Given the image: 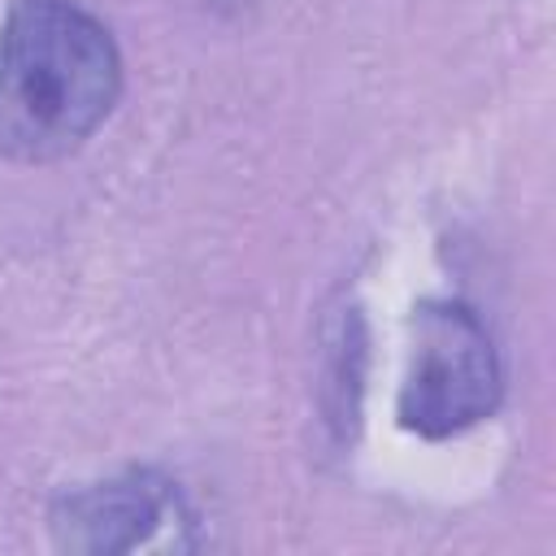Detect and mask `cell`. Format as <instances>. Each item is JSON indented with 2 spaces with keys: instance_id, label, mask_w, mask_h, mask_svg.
Instances as JSON below:
<instances>
[{
  "instance_id": "obj_1",
  "label": "cell",
  "mask_w": 556,
  "mask_h": 556,
  "mask_svg": "<svg viewBox=\"0 0 556 556\" xmlns=\"http://www.w3.org/2000/svg\"><path fill=\"white\" fill-rule=\"evenodd\" d=\"M122 61L109 30L74 0H17L0 22V152L52 161L113 109Z\"/></svg>"
},
{
  "instance_id": "obj_2",
  "label": "cell",
  "mask_w": 556,
  "mask_h": 556,
  "mask_svg": "<svg viewBox=\"0 0 556 556\" xmlns=\"http://www.w3.org/2000/svg\"><path fill=\"white\" fill-rule=\"evenodd\" d=\"M495 400L500 361L482 321L460 304H421L400 382V421L426 439H447L482 421Z\"/></svg>"
},
{
  "instance_id": "obj_3",
  "label": "cell",
  "mask_w": 556,
  "mask_h": 556,
  "mask_svg": "<svg viewBox=\"0 0 556 556\" xmlns=\"http://www.w3.org/2000/svg\"><path fill=\"white\" fill-rule=\"evenodd\" d=\"M61 547L74 552H135V547H182L178 530L187 526L182 500L148 478L126 473L65 495L52 513Z\"/></svg>"
}]
</instances>
